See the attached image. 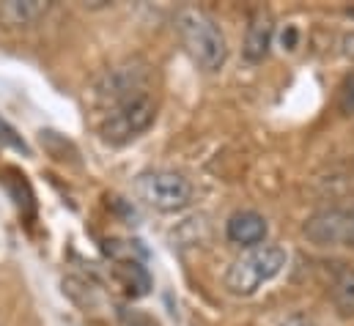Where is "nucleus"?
<instances>
[{
    "mask_svg": "<svg viewBox=\"0 0 354 326\" xmlns=\"http://www.w3.org/2000/svg\"><path fill=\"white\" fill-rule=\"evenodd\" d=\"M286 260H288V255H286L283 247H256V249H250L248 255H242L239 260L231 263V269L225 271V288L234 296H250L264 282L274 280L283 271Z\"/></svg>",
    "mask_w": 354,
    "mask_h": 326,
    "instance_id": "nucleus-3",
    "label": "nucleus"
},
{
    "mask_svg": "<svg viewBox=\"0 0 354 326\" xmlns=\"http://www.w3.org/2000/svg\"><path fill=\"white\" fill-rule=\"evenodd\" d=\"M297 36H299V33H297V28H294V25H288V28L283 30V36H280L283 50H294V47H297Z\"/></svg>",
    "mask_w": 354,
    "mask_h": 326,
    "instance_id": "nucleus-11",
    "label": "nucleus"
},
{
    "mask_svg": "<svg viewBox=\"0 0 354 326\" xmlns=\"http://www.w3.org/2000/svg\"><path fill=\"white\" fill-rule=\"evenodd\" d=\"M115 277L121 282V288L129 296H146L151 288V277L146 271V266H140L138 260H124L115 266Z\"/></svg>",
    "mask_w": 354,
    "mask_h": 326,
    "instance_id": "nucleus-9",
    "label": "nucleus"
},
{
    "mask_svg": "<svg viewBox=\"0 0 354 326\" xmlns=\"http://www.w3.org/2000/svg\"><path fill=\"white\" fill-rule=\"evenodd\" d=\"M178 36L181 44L187 50V55L192 58V64L201 72H220L228 61V41L220 30V25L201 8H184L176 17Z\"/></svg>",
    "mask_w": 354,
    "mask_h": 326,
    "instance_id": "nucleus-1",
    "label": "nucleus"
},
{
    "mask_svg": "<svg viewBox=\"0 0 354 326\" xmlns=\"http://www.w3.org/2000/svg\"><path fill=\"white\" fill-rule=\"evenodd\" d=\"M47 3L41 0H8L0 3V25L6 28H25L47 14Z\"/></svg>",
    "mask_w": 354,
    "mask_h": 326,
    "instance_id": "nucleus-8",
    "label": "nucleus"
},
{
    "mask_svg": "<svg viewBox=\"0 0 354 326\" xmlns=\"http://www.w3.org/2000/svg\"><path fill=\"white\" fill-rule=\"evenodd\" d=\"M138 195L151 209H157L162 214H174V211H181L189 206L192 186L181 173L154 170V173H146L138 178Z\"/></svg>",
    "mask_w": 354,
    "mask_h": 326,
    "instance_id": "nucleus-4",
    "label": "nucleus"
},
{
    "mask_svg": "<svg viewBox=\"0 0 354 326\" xmlns=\"http://www.w3.org/2000/svg\"><path fill=\"white\" fill-rule=\"evenodd\" d=\"M344 245L354 247V209H346V231H344Z\"/></svg>",
    "mask_w": 354,
    "mask_h": 326,
    "instance_id": "nucleus-12",
    "label": "nucleus"
},
{
    "mask_svg": "<svg viewBox=\"0 0 354 326\" xmlns=\"http://www.w3.org/2000/svg\"><path fill=\"white\" fill-rule=\"evenodd\" d=\"M333 299L344 316H354V271H344L333 285Z\"/></svg>",
    "mask_w": 354,
    "mask_h": 326,
    "instance_id": "nucleus-10",
    "label": "nucleus"
},
{
    "mask_svg": "<svg viewBox=\"0 0 354 326\" xmlns=\"http://www.w3.org/2000/svg\"><path fill=\"white\" fill-rule=\"evenodd\" d=\"M157 118V102L151 96L149 88L135 90L124 99H118L115 104L104 107V118L99 124V132L107 143L121 146L135 140L138 135H143Z\"/></svg>",
    "mask_w": 354,
    "mask_h": 326,
    "instance_id": "nucleus-2",
    "label": "nucleus"
},
{
    "mask_svg": "<svg viewBox=\"0 0 354 326\" xmlns=\"http://www.w3.org/2000/svg\"><path fill=\"white\" fill-rule=\"evenodd\" d=\"M266 220L259 214V211H236V214H231L228 217V222H225V236H228V242H234V245L239 247H256L261 245L266 239Z\"/></svg>",
    "mask_w": 354,
    "mask_h": 326,
    "instance_id": "nucleus-6",
    "label": "nucleus"
},
{
    "mask_svg": "<svg viewBox=\"0 0 354 326\" xmlns=\"http://www.w3.org/2000/svg\"><path fill=\"white\" fill-rule=\"evenodd\" d=\"M344 231H346V209H324V211H316L302 233L319 247H333V245H344Z\"/></svg>",
    "mask_w": 354,
    "mask_h": 326,
    "instance_id": "nucleus-5",
    "label": "nucleus"
},
{
    "mask_svg": "<svg viewBox=\"0 0 354 326\" xmlns=\"http://www.w3.org/2000/svg\"><path fill=\"white\" fill-rule=\"evenodd\" d=\"M272 36H274V22L266 11H256L250 25H248V36H245V58L250 64H261L266 55H269V47H272Z\"/></svg>",
    "mask_w": 354,
    "mask_h": 326,
    "instance_id": "nucleus-7",
    "label": "nucleus"
},
{
    "mask_svg": "<svg viewBox=\"0 0 354 326\" xmlns=\"http://www.w3.org/2000/svg\"><path fill=\"white\" fill-rule=\"evenodd\" d=\"M283 326H316V324L310 318H305V316H291Z\"/></svg>",
    "mask_w": 354,
    "mask_h": 326,
    "instance_id": "nucleus-13",
    "label": "nucleus"
}]
</instances>
